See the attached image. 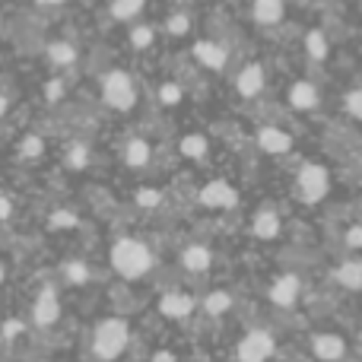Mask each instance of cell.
<instances>
[{
  "instance_id": "obj_20",
  "label": "cell",
  "mask_w": 362,
  "mask_h": 362,
  "mask_svg": "<svg viewBox=\"0 0 362 362\" xmlns=\"http://www.w3.org/2000/svg\"><path fill=\"white\" fill-rule=\"evenodd\" d=\"M286 13V4L283 0H255L251 4V16H255L257 25H276Z\"/></svg>"
},
{
  "instance_id": "obj_10",
  "label": "cell",
  "mask_w": 362,
  "mask_h": 362,
  "mask_svg": "<svg viewBox=\"0 0 362 362\" xmlns=\"http://www.w3.org/2000/svg\"><path fill=\"white\" fill-rule=\"evenodd\" d=\"M257 146H261L267 156H283V153L293 150V137L276 124H264L261 131H257Z\"/></svg>"
},
{
  "instance_id": "obj_5",
  "label": "cell",
  "mask_w": 362,
  "mask_h": 362,
  "mask_svg": "<svg viewBox=\"0 0 362 362\" xmlns=\"http://www.w3.org/2000/svg\"><path fill=\"white\" fill-rule=\"evenodd\" d=\"M296 191H299V197L305 200V204L325 200L327 191H331V175H327V169L318 163H305L299 169V175H296Z\"/></svg>"
},
{
  "instance_id": "obj_24",
  "label": "cell",
  "mask_w": 362,
  "mask_h": 362,
  "mask_svg": "<svg viewBox=\"0 0 362 362\" xmlns=\"http://www.w3.org/2000/svg\"><path fill=\"white\" fill-rule=\"evenodd\" d=\"M64 159H67L70 169L83 172L89 165V159H93V153H89V146L83 144V140H74V144H67V153H64Z\"/></svg>"
},
{
  "instance_id": "obj_9",
  "label": "cell",
  "mask_w": 362,
  "mask_h": 362,
  "mask_svg": "<svg viewBox=\"0 0 362 362\" xmlns=\"http://www.w3.org/2000/svg\"><path fill=\"white\" fill-rule=\"evenodd\" d=\"M191 51H194L200 67L213 70V74H223L226 64H229V48H223L219 42H197Z\"/></svg>"
},
{
  "instance_id": "obj_27",
  "label": "cell",
  "mask_w": 362,
  "mask_h": 362,
  "mask_svg": "<svg viewBox=\"0 0 362 362\" xmlns=\"http://www.w3.org/2000/svg\"><path fill=\"white\" fill-rule=\"evenodd\" d=\"M305 51H308V57H315V61H325L327 57V38H325V32L321 29H312L305 35Z\"/></svg>"
},
{
  "instance_id": "obj_1",
  "label": "cell",
  "mask_w": 362,
  "mask_h": 362,
  "mask_svg": "<svg viewBox=\"0 0 362 362\" xmlns=\"http://www.w3.org/2000/svg\"><path fill=\"white\" fill-rule=\"evenodd\" d=\"M112 267L124 280H140L153 270V251L140 238H118L112 245Z\"/></svg>"
},
{
  "instance_id": "obj_33",
  "label": "cell",
  "mask_w": 362,
  "mask_h": 362,
  "mask_svg": "<svg viewBox=\"0 0 362 362\" xmlns=\"http://www.w3.org/2000/svg\"><path fill=\"white\" fill-rule=\"evenodd\" d=\"M187 29H191L187 13H172L169 23H165V32H169V35H187Z\"/></svg>"
},
{
  "instance_id": "obj_12",
  "label": "cell",
  "mask_w": 362,
  "mask_h": 362,
  "mask_svg": "<svg viewBox=\"0 0 362 362\" xmlns=\"http://www.w3.org/2000/svg\"><path fill=\"white\" fill-rule=\"evenodd\" d=\"M194 308H197V299L187 296V293H181V289H172V293H165L163 299H159V312H163L165 318H172V321L187 318Z\"/></svg>"
},
{
  "instance_id": "obj_16",
  "label": "cell",
  "mask_w": 362,
  "mask_h": 362,
  "mask_svg": "<svg viewBox=\"0 0 362 362\" xmlns=\"http://www.w3.org/2000/svg\"><path fill=\"white\" fill-rule=\"evenodd\" d=\"M283 223H280V213L274 210V206H264V210L255 213V223H251V232H255L257 238H264V242H274L276 235H280Z\"/></svg>"
},
{
  "instance_id": "obj_25",
  "label": "cell",
  "mask_w": 362,
  "mask_h": 362,
  "mask_svg": "<svg viewBox=\"0 0 362 362\" xmlns=\"http://www.w3.org/2000/svg\"><path fill=\"white\" fill-rule=\"evenodd\" d=\"M153 42H156V29H153L150 23H137L131 29V48L137 51H150Z\"/></svg>"
},
{
  "instance_id": "obj_31",
  "label": "cell",
  "mask_w": 362,
  "mask_h": 362,
  "mask_svg": "<svg viewBox=\"0 0 362 362\" xmlns=\"http://www.w3.org/2000/svg\"><path fill=\"white\" fill-rule=\"evenodd\" d=\"M80 223V219H76V213H70V210H54L48 216V226L51 229H74V226Z\"/></svg>"
},
{
  "instance_id": "obj_2",
  "label": "cell",
  "mask_w": 362,
  "mask_h": 362,
  "mask_svg": "<svg viewBox=\"0 0 362 362\" xmlns=\"http://www.w3.org/2000/svg\"><path fill=\"white\" fill-rule=\"evenodd\" d=\"M127 344H131V327H127V321L121 318H105L95 325L93 331V350L99 359L112 362L118 359L121 353L127 350Z\"/></svg>"
},
{
  "instance_id": "obj_4",
  "label": "cell",
  "mask_w": 362,
  "mask_h": 362,
  "mask_svg": "<svg viewBox=\"0 0 362 362\" xmlns=\"http://www.w3.org/2000/svg\"><path fill=\"white\" fill-rule=\"evenodd\" d=\"M305 346L315 362H350V340L337 331H312Z\"/></svg>"
},
{
  "instance_id": "obj_30",
  "label": "cell",
  "mask_w": 362,
  "mask_h": 362,
  "mask_svg": "<svg viewBox=\"0 0 362 362\" xmlns=\"http://www.w3.org/2000/svg\"><path fill=\"white\" fill-rule=\"evenodd\" d=\"M134 200H137V206H144V210H156V206L163 204V191H156V187H140Z\"/></svg>"
},
{
  "instance_id": "obj_8",
  "label": "cell",
  "mask_w": 362,
  "mask_h": 362,
  "mask_svg": "<svg viewBox=\"0 0 362 362\" xmlns=\"http://www.w3.org/2000/svg\"><path fill=\"white\" fill-rule=\"evenodd\" d=\"M302 296V280L296 274H283L274 280V286L267 289V299L274 302L276 308H293Z\"/></svg>"
},
{
  "instance_id": "obj_37",
  "label": "cell",
  "mask_w": 362,
  "mask_h": 362,
  "mask_svg": "<svg viewBox=\"0 0 362 362\" xmlns=\"http://www.w3.org/2000/svg\"><path fill=\"white\" fill-rule=\"evenodd\" d=\"M6 108H10V99H6V95L0 93V118H4V115H6Z\"/></svg>"
},
{
  "instance_id": "obj_21",
  "label": "cell",
  "mask_w": 362,
  "mask_h": 362,
  "mask_svg": "<svg viewBox=\"0 0 362 362\" xmlns=\"http://www.w3.org/2000/svg\"><path fill=\"white\" fill-rule=\"evenodd\" d=\"M45 57H48L51 67L67 70V67H74V64H76L80 51H76V45H74V42H51L48 48H45Z\"/></svg>"
},
{
  "instance_id": "obj_22",
  "label": "cell",
  "mask_w": 362,
  "mask_h": 362,
  "mask_svg": "<svg viewBox=\"0 0 362 362\" xmlns=\"http://www.w3.org/2000/svg\"><path fill=\"white\" fill-rule=\"evenodd\" d=\"M144 6H146V0H112L108 13H112L115 23H134L144 13Z\"/></svg>"
},
{
  "instance_id": "obj_38",
  "label": "cell",
  "mask_w": 362,
  "mask_h": 362,
  "mask_svg": "<svg viewBox=\"0 0 362 362\" xmlns=\"http://www.w3.org/2000/svg\"><path fill=\"white\" fill-rule=\"evenodd\" d=\"M38 6H61V4H67V0H35Z\"/></svg>"
},
{
  "instance_id": "obj_14",
  "label": "cell",
  "mask_w": 362,
  "mask_h": 362,
  "mask_svg": "<svg viewBox=\"0 0 362 362\" xmlns=\"http://www.w3.org/2000/svg\"><path fill=\"white\" fill-rule=\"evenodd\" d=\"M235 93L242 95V99H257V95L264 93V67H257V64H248V67L238 70Z\"/></svg>"
},
{
  "instance_id": "obj_26",
  "label": "cell",
  "mask_w": 362,
  "mask_h": 362,
  "mask_svg": "<svg viewBox=\"0 0 362 362\" xmlns=\"http://www.w3.org/2000/svg\"><path fill=\"white\" fill-rule=\"evenodd\" d=\"M16 153L23 159H38L45 153V137L42 134H25V137L16 144Z\"/></svg>"
},
{
  "instance_id": "obj_3",
  "label": "cell",
  "mask_w": 362,
  "mask_h": 362,
  "mask_svg": "<svg viewBox=\"0 0 362 362\" xmlns=\"http://www.w3.org/2000/svg\"><path fill=\"white\" fill-rule=\"evenodd\" d=\"M102 102L115 112H131L137 105V86H134L131 74L124 70H108L102 76Z\"/></svg>"
},
{
  "instance_id": "obj_29",
  "label": "cell",
  "mask_w": 362,
  "mask_h": 362,
  "mask_svg": "<svg viewBox=\"0 0 362 362\" xmlns=\"http://www.w3.org/2000/svg\"><path fill=\"white\" fill-rule=\"evenodd\" d=\"M159 102H163V105H178L181 99H185V89L178 86V83H172V80H165L163 86H159Z\"/></svg>"
},
{
  "instance_id": "obj_39",
  "label": "cell",
  "mask_w": 362,
  "mask_h": 362,
  "mask_svg": "<svg viewBox=\"0 0 362 362\" xmlns=\"http://www.w3.org/2000/svg\"><path fill=\"white\" fill-rule=\"evenodd\" d=\"M0 283H4V261H0Z\"/></svg>"
},
{
  "instance_id": "obj_7",
  "label": "cell",
  "mask_w": 362,
  "mask_h": 362,
  "mask_svg": "<svg viewBox=\"0 0 362 362\" xmlns=\"http://www.w3.org/2000/svg\"><path fill=\"white\" fill-rule=\"evenodd\" d=\"M197 200L204 206H210V210H229V206L238 204V194H235V187H232L229 181L216 178V181H210V185L200 187Z\"/></svg>"
},
{
  "instance_id": "obj_17",
  "label": "cell",
  "mask_w": 362,
  "mask_h": 362,
  "mask_svg": "<svg viewBox=\"0 0 362 362\" xmlns=\"http://www.w3.org/2000/svg\"><path fill=\"white\" fill-rule=\"evenodd\" d=\"M181 267H185L187 274H206V270L213 267V251L200 242L187 245V248L181 251Z\"/></svg>"
},
{
  "instance_id": "obj_15",
  "label": "cell",
  "mask_w": 362,
  "mask_h": 362,
  "mask_svg": "<svg viewBox=\"0 0 362 362\" xmlns=\"http://www.w3.org/2000/svg\"><path fill=\"white\" fill-rule=\"evenodd\" d=\"M334 283L346 293H362V261L359 257H346L344 264L334 267Z\"/></svg>"
},
{
  "instance_id": "obj_6",
  "label": "cell",
  "mask_w": 362,
  "mask_h": 362,
  "mask_svg": "<svg viewBox=\"0 0 362 362\" xmlns=\"http://www.w3.org/2000/svg\"><path fill=\"white\" fill-rule=\"evenodd\" d=\"M276 353V337L264 327L248 331L242 340L235 344V362H267Z\"/></svg>"
},
{
  "instance_id": "obj_18",
  "label": "cell",
  "mask_w": 362,
  "mask_h": 362,
  "mask_svg": "<svg viewBox=\"0 0 362 362\" xmlns=\"http://www.w3.org/2000/svg\"><path fill=\"white\" fill-rule=\"evenodd\" d=\"M121 159H124V165H131V169H146L153 159V146L146 144L144 137H131L124 144V150H121Z\"/></svg>"
},
{
  "instance_id": "obj_28",
  "label": "cell",
  "mask_w": 362,
  "mask_h": 362,
  "mask_svg": "<svg viewBox=\"0 0 362 362\" xmlns=\"http://www.w3.org/2000/svg\"><path fill=\"white\" fill-rule=\"evenodd\" d=\"M42 93H45V102H48V105H57V102L67 95V83H64L61 76H51V80H45Z\"/></svg>"
},
{
  "instance_id": "obj_36",
  "label": "cell",
  "mask_w": 362,
  "mask_h": 362,
  "mask_svg": "<svg viewBox=\"0 0 362 362\" xmlns=\"http://www.w3.org/2000/svg\"><path fill=\"white\" fill-rule=\"evenodd\" d=\"M13 216V200L6 194H0V219H10Z\"/></svg>"
},
{
  "instance_id": "obj_13",
  "label": "cell",
  "mask_w": 362,
  "mask_h": 362,
  "mask_svg": "<svg viewBox=\"0 0 362 362\" xmlns=\"http://www.w3.org/2000/svg\"><path fill=\"white\" fill-rule=\"evenodd\" d=\"M32 315H35V325H42V327L54 325V321L61 318V299H57V293L51 286H45L42 293H38Z\"/></svg>"
},
{
  "instance_id": "obj_35",
  "label": "cell",
  "mask_w": 362,
  "mask_h": 362,
  "mask_svg": "<svg viewBox=\"0 0 362 362\" xmlns=\"http://www.w3.org/2000/svg\"><path fill=\"white\" fill-rule=\"evenodd\" d=\"M346 248L350 251L362 248V226H350V229H346Z\"/></svg>"
},
{
  "instance_id": "obj_23",
  "label": "cell",
  "mask_w": 362,
  "mask_h": 362,
  "mask_svg": "<svg viewBox=\"0 0 362 362\" xmlns=\"http://www.w3.org/2000/svg\"><path fill=\"white\" fill-rule=\"evenodd\" d=\"M178 150L185 159H204L206 150H210V140H206L204 134H187V137H181Z\"/></svg>"
},
{
  "instance_id": "obj_11",
  "label": "cell",
  "mask_w": 362,
  "mask_h": 362,
  "mask_svg": "<svg viewBox=\"0 0 362 362\" xmlns=\"http://www.w3.org/2000/svg\"><path fill=\"white\" fill-rule=\"evenodd\" d=\"M286 102H289V108H296V112H312V108H318L321 93H318V86H315V83L296 80L293 86L286 89Z\"/></svg>"
},
{
  "instance_id": "obj_34",
  "label": "cell",
  "mask_w": 362,
  "mask_h": 362,
  "mask_svg": "<svg viewBox=\"0 0 362 362\" xmlns=\"http://www.w3.org/2000/svg\"><path fill=\"white\" fill-rule=\"evenodd\" d=\"M344 108H346V115H350V118L362 121V89H350V93H346Z\"/></svg>"
},
{
  "instance_id": "obj_32",
  "label": "cell",
  "mask_w": 362,
  "mask_h": 362,
  "mask_svg": "<svg viewBox=\"0 0 362 362\" xmlns=\"http://www.w3.org/2000/svg\"><path fill=\"white\" fill-rule=\"evenodd\" d=\"M64 276H67L70 283H76V286H83V283L89 280V267L83 261H70L67 267H64Z\"/></svg>"
},
{
  "instance_id": "obj_19",
  "label": "cell",
  "mask_w": 362,
  "mask_h": 362,
  "mask_svg": "<svg viewBox=\"0 0 362 362\" xmlns=\"http://www.w3.org/2000/svg\"><path fill=\"white\" fill-rule=\"evenodd\" d=\"M204 312L210 315V318H226V315L235 308V296L229 293V289H213V293L204 296Z\"/></svg>"
}]
</instances>
